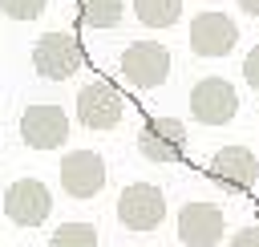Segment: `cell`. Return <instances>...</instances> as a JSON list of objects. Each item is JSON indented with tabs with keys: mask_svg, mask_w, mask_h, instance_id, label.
I'll return each instance as SVG.
<instances>
[{
	"mask_svg": "<svg viewBox=\"0 0 259 247\" xmlns=\"http://www.w3.org/2000/svg\"><path fill=\"white\" fill-rule=\"evenodd\" d=\"M81 65H85V49H81L77 32L53 28V32L36 36V45H32V69H36V77H45V81H69L73 73H81Z\"/></svg>",
	"mask_w": 259,
	"mask_h": 247,
	"instance_id": "cell-1",
	"label": "cell"
},
{
	"mask_svg": "<svg viewBox=\"0 0 259 247\" xmlns=\"http://www.w3.org/2000/svg\"><path fill=\"white\" fill-rule=\"evenodd\" d=\"M117 73L134 85V89H158L170 77V49L158 40H134L121 49Z\"/></svg>",
	"mask_w": 259,
	"mask_h": 247,
	"instance_id": "cell-2",
	"label": "cell"
},
{
	"mask_svg": "<svg viewBox=\"0 0 259 247\" xmlns=\"http://www.w3.org/2000/svg\"><path fill=\"white\" fill-rule=\"evenodd\" d=\"M121 113H125V97H121V89L113 81L97 77V81L81 85V93H77V121L85 130H113L121 121Z\"/></svg>",
	"mask_w": 259,
	"mask_h": 247,
	"instance_id": "cell-3",
	"label": "cell"
},
{
	"mask_svg": "<svg viewBox=\"0 0 259 247\" xmlns=\"http://www.w3.org/2000/svg\"><path fill=\"white\" fill-rule=\"evenodd\" d=\"M69 138V113L53 101H32L20 113V142L28 150H57Z\"/></svg>",
	"mask_w": 259,
	"mask_h": 247,
	"instance_id": "cell-4",
	"label": "cell"
},
{
	"mask_svg": "<svg viewBox=\"0 0 259 247\" xmlns=\"http://www.w3.org/2000/svg\"><path fill=\"white\" fill-rule=\"evenodd\" d=\"M166 219V194L150 182H130L117 194V223L125 231H154Z\"/></svg>",
	"mask_w": 259,
	"mask_h": 247,
	"instance_id": "cell-5",
	"label": "cell"
},
{
	"mask_svg": "<svg viewBox=\"0 0 259 247\" xmlns=\"http://www.w3.org/2000/svg\"><path fill=\"white\" fill-rule=\"evenodd\" d=\"M57 178L69 198H97L105 186V158L97 150H69L57 166Z\"/></svg>",
	"mask_w": 259,
	"mask_h": 247,
	"instance_id": "cell-6",
	"label": "cell"
},
{
	"mask_svg": "<svg viewBox=\"0 0 259 247\" xmlns=\"http://www.w3.org/2000/svg\"><path fill=\"white\" fill-rule=\"evenodd\" d=\"M235 45H239V24L227 12L206 8V12H198L190 20V53L194 57H210L214 61V57H227Z\"/></svg>",
	"mask_w": 259,
	"mask_h": 247,
	"instance_id": "cell-7",
	"label": "cell"
},
{
	"mask_svg": "<svg viewBox=\"0 0 259 247\" xmlns=\"http://www.w3.org/2000/svg\"><path fill=\"white\" fill-rule=\"evenodd\" d=\"M190 113L194 121L202 126H227L235 113H239V93L231 81L223 77H202L194 89H190Z\"/></svg>",
	"mask_w": 259,
	"mask_h": 247,
	"instance_id": "cell-8",
	"label": "cell"
},
{
	"mask_svg": "<svg viewBox=\"0 0 259 247\" xmlns=\"http://www.w3.org/2000/svg\"><path fill=\"white\" fill-rule=\"evenodd\" d=\"M53 211V190L40 178H16L4 190V215L16 227H40Z\"/></svg>",
	"mask_w": 259,
	"mask_h": 247,
	"instance_id": "cell-9",
	"label": "cell"
},
{
	"mask_svg": "<svg viewBox=\"0 0 259 247\" xmlns=\"http://www.w3.org/2000/svg\"><path fill=\"white\" fill-rule=\"evenodd\" d=\"M186 150V126L178 117H150L138 130V154L146 162H178Z\"/></svg>",
	"mask_w": 259,
	"mask_h": 247,
	"instance_id": "cell-10",
	"label": "cell"
},
{
	"mask_svg": "<svg viewBox=\"0 0 259 247\" xmlns=\"http://www.w3.org/2000/svg\"><path fill=\"white\" fill-rule=\"evenodd\" d=\"M174 231H178V239L186 247H214L223 239V231H227V219H223V211L214 202H202L198 198V202H186L178 211Z\"/></svg>",
	"mask_w": 259,
	"mask_h": 247,
	"instance_id": "cell-11",
	"label": "cell"
},
{
	"mask_svg": "<svg viewBox=\"0 0 259 247\" xmlns=\"http://www.w3.org/2000/svg\"><path fill=\"white\" fill-rule=\"evenodd\" d=\"M206 170H210V178H214L219 186H227V190H251L255 178H259V158H255L247 146H223V150L210 154Z\"/></svg>",
	"mask_w": 259,
	"mask_h": 247,
	"instance_id": "cell-12",
	"label": "cell"
},
{
	"mask_svg": "<svg viewBox=\"0 0 259 247\" xmlns=\"http://www.w3.org/2000/svg\"><path fill=\"white\" fill-rule=\"evenodd\" d=\"M125 12V0H77V16L89 28H117Z\"/></svg>",
	"mask_w": 259,
	"mask_h": 247,
	"instance_id": "cell-13",
	"label": "cell"
},
{
	"mask_svg": "<svg viewBox=\"0 0 259 247\" xmlns=\"http://www.w3.org/2000/svg\"><path fill=\"white\" fill-rule=\"evenodd\" d=\"M134 16L146 28H170L182 16V0H134Z\"/></svg>",
	"mask_w": 259,
	"mask_h": 247,
	"instance_id": "cell-14",
	"label": "cell"
},
{
	"mask_svg": "<svg viewBox=\"0 0 259 247\" xmlns=\"http://www.w3.org/2000/svg\"><path fill=\"white\" fill-rule=\"evenodd\" d=\"M49 247H101L97 239V227L93 223H61L53 235H49Z\"/></svg>",
	"mask_w": 259,
	"mask_h": 247,
	"instance_id": "cell-15",
	"label": "cell"
},
{
	"mask_svg": "<svg viewBox=\"0 0 259 247\" xmlns=\"http://www.w3.org/2000/svg\"><path fill=\"white\" fill-rule=\"evenodd\" d=\"M49 8V0H0V12L8 20H36Z\"/></svg>",
	"mask_w": 259,
	"mask_h": 247,
	"instance_id": "cell-16",
	"label": "cell"
},
{
	"mask_svg": "<svg viewBox=\"0 0 259 247\" xmlns=\"http://www.w3.org/2000/svg\"><path fill=\"white\" fill-rule=\"evenodd\" d=\"M243 77H247V85L259 93V45H255V49L243 57Z\"/></svg>",
	"mask_w": 259,
	"mask_h": 247,
	"instance_id": "cell-17",
	"label": "cell"
},
{
	"mask_svg": "<svg viewBox=\"0 0 259 247\" xmlns=\"http://www.w3.org/2000/svg\"><path fill=\"white\" fill-rule=\"evenodd\" d=\"M231 247H259V223H251V227H243V231H235V239H231Z\"/></svg>",
	"mask_w": 259,
	"mask_h": 247,
	"instance_id": "cell-18",
	"label": "cell"
},
{
	"mask_svg": "<svg viewBox=\"0 0 259 247\" xmlns=\"http://www.w3.org/2000/svg\"><path fill=\"white\" fill-rule=\"evenodd\" d=\"M239 8H243V12H251V16H259V0H239Z\"/></svg>",
	"mask_w": 259,
	"mask_h": 247,
	"instance_id": "cell-19",
	"label": "cell"
},
{
	"mask_svg": "<svg viewBox=\"0 0 259 247\" xmlns=\"http://www.w3.org/2000/svg\"><path fill=\"white\" fill-rule=\"evenodd\" d=\"M0 117H4V105H0Z\"/></svg>",
	"mask_w": 259,
	"mask_h": 247,
	"instance_id": "cell-20",
	"label": "cell"
}]
</instances>
